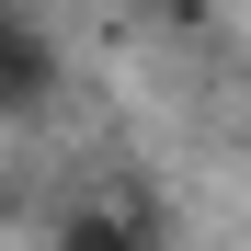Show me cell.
Here are the masks:
<instances>
[{
    "label": "cell",
    "mask_w": 251,
    "mask_h": 251,
    "mask_svg": "<svg viewBox=\"0 0 251 251\" xmlns=\"http://www.w3.org/2000/svg\"><path fill=\"white\" fill-rule=\"evenodd\" d=\"M57 251H149V240L126 228V217H69V240H57Z\"/></svg>",
    "instance_id": "obj_1"
}]
</instances>
